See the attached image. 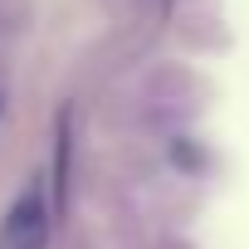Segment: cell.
<instances>
[{
    "label": "cell",
    "instance_id": "obj_1",
    "mask_svg": "<svg viewBox=\"0 0 249 249\" xmlns=\"http://www.w3.org/2000/svg\"><path fill=\"white\" fill-rule=\"evenodd\" d=\"M0 244L5 249H44L49 244V200L39 186H30L0 220Z\"/></svg>",
    "mask_w": 249,
    "mask_h": 249
},
{
    "label": "cell",
    "instance_id": "obj_2",
    "mask_svg": "<svg viewBox=\"0 0 249 249\" xmlns=\"http://www.w3.org/2000/svg\"><path fill=\"white\" fill-rule=\"evenodd\" d=\"M152 5H157L161 15H171V10H176V0H152Z\"/></svg>",
    "mask_w": 249,
    "mask_h": 249
},
{
    "label": "cell",
    "instance_id": "obj_3",
    "mask_svg": "<svg viewBox=\"0 0 249 249\" xmlns=\"http://www.w3.org/2000/svg\"><path fill=\"white\" fill-rule=\"evenodd\" d=\"M0 117H5V93H0Z\"/></svg>",
    "mask_w": 249,
    "mask_h": 249
}]
</instances>
